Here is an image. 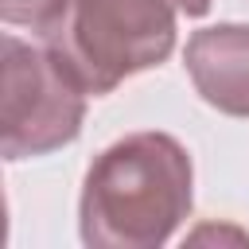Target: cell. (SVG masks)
I'll return each mask as SVG.
<instances>
[{"instance_id":"6da1fadb","label":"cell","mask_w":249,"mask_h":249,"mask_svg":"<svg viewBox=\"0 0 249 249\" xmlns=\"http://www.w3.org/2000/svg\"><path fill=\"white\" fill-rule=\"evenodd\" d=\"M195 167L167 132H128L93 156L78 195V233L89 249H156L187 222Z\"/></svg>"},{"instance_id":"7a4b0ae2","label":"cell","mask_w":249,"mask_h":249,"mask_svg":"<svg viewBox=\"0 0 249 249\" xmlns=\"http://www.w3.org/2000/svg\"><path fill=\"white\" fill-rule=\"evenodd\" d=\"M175 16V0H66L62 16L39 39L86 93L101 97L171 54Z\"/></svg>"},{"instance_id":"3957f363","label":"cell","mask_w":249,"mask_h":249,"mask_svg":"<svg viewBox=\"0 0 249 249\" xmlns=\"http://www.w3.org/2000/svg\"><path fill=\"white\" fill-rule=\"evenodd\" d=\"M4 93H0V152L4 160H31L78 140L86 121V89L66 62L39 39H0Z\"/></svg>"},{"instance_id":"277c9868","label":"cell","mask_w":249,"mask_h":249,"mask_svg":"<svg viewBox=\"0 0 249 249\" xmlns=\"http://www.w3.org/2000/svg\"><path fill=\"white\" fill-rule=\"evenodd\" d=\"M187 74L206 105L249 117V23H214L187 39Z\"/></svg>"},{"instance_id":"5b68a950","label":"cell","mask_w":249,"mask_h":249,"mask_svg":"<svg viewBox=\"0 0 249 249\" xmlns=\"http://www.w3.org/2000/svg\"><path fill=\"white\" fill-rule=\"evenodd\" d=\"M66 0H0V16L12 27H31L35 35H43L58 16H62Z\"/></svg>"},{"instance_id":"8992f818","label":"cell","mask_w":249,"mask_h":249,"mask_svg":"<svg viewBox=\"0 0 249 249\" xmlns=\"http://www.w3.org/2000/svg\"><path fill=\"white\" fill-rule=\"evenodd\" d=\"M179 4V12H187V16H206L210 12V0H175Z\"/></svg>"}]
</instances>
